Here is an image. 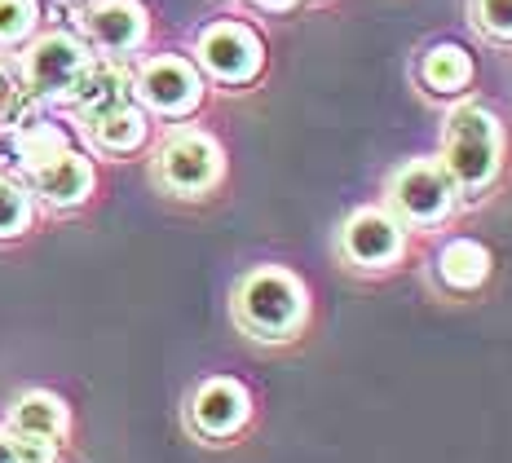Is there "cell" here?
I'll use <instances>...</instances> for the list:
<instances>
[{
  "label": "cell",
  "instance_id": "cell-6",
  "mask_svg": "<svg viewBox=\"0 0 512 463\" xmlns=\"http://www.w3.org/2000/svg\"><path fill=\"white\" fill-rule=\"evenodd\" d=\"M195 53L204 62V71L221 84H248L261 71V58H265L256 31H248L243 23H212L199 36Z\"/></svg>",
  "mask_w": 512,
  "mask_h": 463
},
{
  "label": "cell",
  "instance_id": "cell-1",
  "mask_svg": "<svg viewBox=\"0 0 512 463\" xmlns=\"http://www.w3.org/2000/svg\"><path fill=\"white\" fill-rule=\"evenodd\" d=\"M305 309H309V300H305L301 278L274 265L252 269L239 283V292H234V318L256 340L296 336V327L305 322Z\"/></svg>",
  "mask_w": 512,
  "mask_h": 463
},
{
  "label": "cell",
  "instance_id": "cell-2",
  "mask_svg": "<svg viewBox=\"0 0 512 463\" xmlns=\"http://www.w3.org/2000/svg\"><path fill=\"white\" fill-rule=\"evenodd\" d=\"M442 168L451 172V181L477 190L495 177L499 168V124L495 115L482 106H460L446 124V142H442Z\"/></svg>",
  "mask_w": 512,
  "mask_h": 463
},
{
  "label": "cell",
  "instance_id": "cell-3",
  "mask_svg": "<svg viewBox=\"0 0 512 463\" xmlns=\"http://www.w3.org/2000/svg\"><path fill=\"white\" fill-rule=\"evenodd\" d=\"M155 172L173 195H204L221 181V146L199 128H181L159 150Z\"/></svg>",
  "mask_w": 512,
  "mask_h": 463
},
{
  "label": "cell",
  "instance_id": "cell-5",
  "mask_svg": "<svg viewBox=\"0 0 512 463\" xmlns=\"http://www.w3.org/2000/svg\"><path fill=\"white\" fill-rule=\"evenodd\" d=\"M451 195H455L451 172H446L442 164H433V159L407 164L398 177H393V186H389L393 208H398L402 221H411V225L442 221L446 208H451Z\"/></svg>",
  "mask_w": 512,
  "mask_h": 463
},
{
  "label": "cell",
  "instance_id": "cell-11",
  "mask_svg": "<svg viewBox=\"0 0 512 463\" xmlns=\"http://www.w3.org/2000/svg\"><path fill=\"white\" fill-rule=\"evenodd\" d=\"M67 102L76 106L80 120H93V115H106L115 106L133 102V80L120 62H93L76 75V84L67 89Z\"/></svg>",
  "mask_w": 512,
  "mask_h": 463
},
{
  "label": "cell",
  "instance_id": "cell-22",
  "mask_svg": "<svg viewBox=\"0 0 512 463\" xmlns=\"http://www.w3.org/2000/svg\"><path fill=\"white\" fill-rule=\"evenodd\" d=\"M252 5H261V9H274V14H283V9H292L296 0H252Z\"/></svg>",
  "mask_w": 512,
  "mask_h": 463
},
{
  "label": "cell",
  "instance_id": "cell-19",
  "mask_svg": "<svg viewBox=\"0 0 512 463\" xmlns=\"http://www.w3.org/2000/svg\"><path fill=\"white\" fill-rule=\"evenodd\" d=\"M40 23L36 0H0V45H23Z\"/></svg>",
  "mask_w": 512,
  "mask_h": 463
},
{
  "label": "cell",
  "instance_id": "cell-23",
  "mask_svg": "<svg viewBox=\"0 0 512 463\" xmlns=\"http://www.w3.org/2000/svg\"><path fill=\"white\" fill-rule=\"evenodd\" d=\"M0 115H5V84H0Z\"/></svg>",
  "mask_w": 512,
  "mask_h": 463
},
{
  "label": "cell",
  "instance_id": "cell-14",
  "mask_svg": "<svg viewBox=\"0 0 512 463\" xmlns=\"http://www.w3.org/2000/svg\"><path fill=\"white\" fill-rule=\"evenodd\" d=\"M84 124H89L93 142L102 150H111V155H128V150H137L146 142V115H142V106H133V102L115 106V111H106V115H93V120H84Z\"/></svg>",
  "mask_w": 512,
  "mask_h": 463
},
{
  "label": "cell",
  "instance_id": "cell-9",
  "mask_svg": "<svg viewBox=\"0 0 512 463\" xmlns=\"http://www.w3.org/2000/svg\"><path fill=\"white\" fill-rule=\"evenodd\" d=\"M80 23L102 53H128L146 40V9L137 0H93Z\"/></svg>",
  "mask_w": 512,
  "mask_h": 463
},
{
  "label": "cell",
  "instance_id": "cell-15",
  "mask_svg": "<svg viewBox=\"0 0 512 463\" xmlns=\"http://www.w3.org/2000/svg\"><path fill=\"white\" fill-rule=\"evenodd\" d=\"M71 142H67V133L62 128H53V124H40V120H23L9 133V150H14V159H18V168L23 172H36L40 164H49L53 155H62Z\"/></svg>",
  "mask_w": 512,
  "mask_h": 463
},
{
  "label": "cell",
  "instance_id": "cell-21",
  "mask_svg": "<svg viewBox=\"0 0 512 463\" xmlns=\"http://www.w3.org/2000/svg\"><path fill=\"white\" fill-rule=\"evenodd\" d=\"M0 463H18V450H14V437H9V428H0Z\"/></svg>",
  "mask_w": 512,
  "mask_h": 463
},
{
  "label": "cell",
  "instance_id": "cell-18",
  "mask_svg": "<svg viewBox=\"0 0 512 463\" xmlns=\"http://www.w3.org/2000/svg\"><path fill=\"white\" fill-rule=\"evenodd\" d=\"M27 225H31V195L9 172H0V243L18 239Z\"/></svg>",
  "mask_w": 512,
  "mask_h": 463
},
{
  "label": "cell",
  "instance_id": "cell-7",
  "mask_svg": "<svg viewBox=\"0 0 512 463\" xmlns=\"http://www.w3.org/2000/svg\"><path fill=\"white\" fill-rule=\"evenodd\" d=\"M133 93L159 115H190L204 98V84L186 58H151L137 75Z\"/></svg>",
  "mask_w": 512,
  "mask_h": 463
},
{
  "label": "cell",
  "instance_id": "cell-17",
  "mask_svg": "<svg viewBox=\"0 0 512 463\" xmlns=\"http://www.w3.org/2000/svg\"><path fill=\"white\" fill-rule=\"evenodd\" d=\"M468 75H473V62H468V53L460 45H437V49H429V58H424V84L437 93L464 89Z\"/></svg>",
  "mask_w": 512,
  "mask_h": 463
},
{
  "label": "cell",
  "instance_id": "cell-13",
  "mask_svg": "<svg viewBox=\"0 0 512 463\" xmlns=\"http://www.w3.org/2000/svg\"><path fill=\"white\" fill-rule=\"evenodd\" d=\"M402 252V225L384 212H354L345 225V256L358 265H389Z\"/></svg>",
  "mask_w": 512,
  "mask_h": 463
},
{
  "label": "cell",
  "instance_id": "cell-12",
  "mask_svg": "<svg viewBox=\"0 0 512 463\" xmlns=\"http://www.w3.org/2000/svg\"><path fill=\"white\" fill-rule=\"evenodd\" d=\"M9 433L14 437H31V441H53V446H62L71 433V411L67 402H62L58 393L49 389H31L14 402V411H9Z\"/></svg>",
  "mask_w": 512,
  "mask_h": 463
},
{
  "label": "cell",
  "instance_id": "cell-10",
  "mask_svg": "<svg viewBox=\"0 0 512 463\" xmlns=\"http://www.w3.org/2000/svg\"><path fill=\"white\" fill-rule=\"evenodd\" d=\"M31 177V190L49 203V208H80L84 199L93 195V164L80 155V150H62L49 164H40Z\"/></svg>",
  "mask_w": 512,
  "mask_h": 463
},
{
  "label": "cell",
  "instance_id": "cell-8",
  "mask_svg": "<svg viewBox=\"0 0 512 463\" xmlns=\"http://www.w3.org/2000/svg\"><path fill=\"white\" fill-rule=\"evenodd\" d=\"M252 415V397L239 380H208L190 397V428L208 441L234 437Z\"/></svg>",
  "mask_w": 512,
  "mask_h": 463
},
{
  "label": "cell",
  "instance_id": "cell-4",
  "mask_svg": "<svg viewBox=\"0 0 512 463\" xmlns=\"http://www.w3.org/2000/svg\"><path fill=\"white\" fill-rule=\"evenodd\" d=\"M84 67H89V49L67 31H49V36L31 40L23 53V84L36 98H67Z\"/></svg>",
  "mask_w": 512,
  "mask_h": 463
},
{
  "label": "cell",
  "instance_id": "cell-20",
  "mask_svg": "<svg viewBox=\"0 0 512 463\" xmlns=\"http://www.w3.org/2000/svg\"><path fill=\"white\" fill-rule=\"evenodd\" d=\"M477 23L499 40H512V0H477Z\"/></svg>",
  "mask_w": 512,
  "mask_h": 463
},
{
  "label": "cell",
  "instance_id": "cell-16",
  "mask_svg": "<svg viewBox=\"0 0 512 463\" xmlns=\"http://www.w3.org/2000/svg\"><path fill=\"white\" fill-rule=\"evenodd\" d=\"M442 278L455 287V292H473V287H482L486 283V274H490V256H486V247L482 243H473V239H455L451 247L442 252Z\"/></svg>",
  "mask_w": 512,
  "mask_h": 463
}]
</instances>
